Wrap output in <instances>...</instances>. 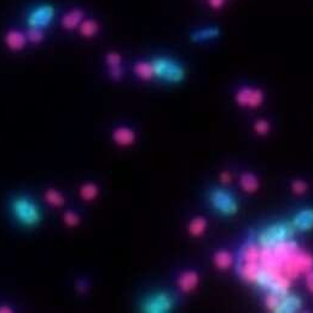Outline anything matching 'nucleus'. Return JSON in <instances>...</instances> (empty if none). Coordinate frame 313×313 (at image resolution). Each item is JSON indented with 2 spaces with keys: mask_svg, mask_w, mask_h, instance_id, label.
Returning <instances> with one entry per match:
<instances>
[{
  "mask_svg": "<svg viewBox=\"0 0 313 313\" xmlns=\"http://www.w3.org/2000/svg\"><path fill=\"white\" fill-rule=\"evenodd\" d=\"M259 264L264 271L294 280L313 270V255L292 239L275 246L260 247Z\"/></svg>",
  "mask_w": 313,
  "mask_h": 313,
  "instance_id": "f257e3e1",
  "label": "nucleus"
},
{
  "mask_svg": "<svg viewBox=\"0 0 313 313\" xmlns=\"http://www.w3.org/2000/svg\"><path fill=\"white\" fill-rule=\"evenodd\" d=\"M10 211L12 217L22 226L33 229L40 225L42 221V211L33 198L18 195L10 202Z\"/></svg>",
  "mask_w": 313,
  "mask_h": 313,
  "instance_id": "f03ea898",
  "label": "nucleus"
},
{
  "mask_svg": "<svg viewBox=\"0 0 313 313\" xmlns=\"http://www.w3.org/2000/svg\"><path fill=\"white\" fill-rule=\"evenodd\" d=\"M156 79L167 84H180L185 79V69L179 62L168 57H156L151 61Z\"/></svg>",
  "mask_w": 313,
  "mask_h": 313,
  "instance_id": "7ed1b4c3",
  "label": "nucleus"
},
{
  "mask_svg": "<svg viewBox=\"0 0 313 313\" xmlns=\"http://www.w3.org/2000/svg\"><path fill=\"white\" fill-rule=\"evenodd\" d=\"M302 300L292 293L269 292L265 298V307L273 313H296L302 308Z\"/></svg>",
  "mask_w": 313,
  "mask_h": 313,
  "instance_id": "20e7f679",
  "label": "nucleus"
},
{
  "mask_svg": "<svg viewBox=\"0 0 313 313\" xmlns=\"http://www.w3.org/2000/svg\"><path fill=\"white\" fill-rule=\"evenodd\" d=\"M295 233V229L292 223H275L266 226L257 234V244L260 247H270L283 242V241L292 240Z\"/></svg>",
  "mask_w": 313,
  "mask_h": 313,
  "instance_id": "39448f33",
  "label": "nucleus"
},
{
  "mask_svg": "<svg viewBox=\"0 0 313 313\" xmlns=\"http://www.w3.org/2000/svg\"><path fill=\"white\" fill-rule=\"evenodd\" d=\"M211 206L224 217H232L239 212V202L230 191L221 188H215L208 195Z\"/></svg>",
  "mask_w": 313,
  "mask_h": 313,
  "instance_id": "423d86ee",
  "label": "nucleus"
},
{
  "mask_svg": "<svg viewBox=\"0 0 313 313\" xmlns=\"http://www.w3.org/2000/svg\"><path fill=\"white\" fill-rule=\"evenodd\" d=\"M175 300L168 292H155L142 301L140 309L145 313H168L174 308Z\"/></svg>",
  "mask_w": 313,
  "mask_h": 313,
  "instance_id": "0eeeda50",
  "label": "nucleus"
},
{
  "mask_svg": "<svg viewBox=\"0 0 313 313\" xmlns=\"http://www.w3.org/2000/svg\"><path fill=\"white\" fill-rule=\"evenodd\" d=\"M55 8L52 5L42 4L34 8L27 16V25L29 28L45 29L54 22Z\"/></svg>",
  "mask_w": 313,
  "mask_h": 313,
  "instance_id": "6e6552de",
  "label": "nucleus"
},
{
  "mask_svg": "<svg viewBox=\"0 0 313 313\" xmlns=\"http://www.w3.org/2000/svg\"><path fill=\"white\" fill-rule=\"evenodd\" d=\"M265 96L260 89H252V87H241L234 94V100L237 106L241 108H249L255 109L264 103Z\"/></svg>",
  "mask_w": 313,
  "mask_h": 313,
  "instance_id": "1a4fd4ad",
  "label": "nucleus"
},
{
  "mask_svg": "<svg viewBox=\"0 0 313 313\" xmlns=\"http://www.w3.org/2000/svg\"><path fill=\"white\" fill-rule=\"evenodd\" d=\"M113 142L120 148H129L136 143L137 135L135 129L128 126H117L113 129Z\"/></svg>",
  "mask_w": 313,
  "mask_h": 313,
  "instance_id": "9d476101",
  "label": "nucleus"
},
{
  "mask_svg": "<svg viewBox=\"0 0 313 313\" xmlns=\"http://www.w3.org/2000/svg\"><path fill=\"white\" fill-rule=\"evenodd\" d=\"M295 231H301V232H308L313 230V208H304L299 211L292 221H290Z\"/></svg>",
  "mask_w": 313,
  "mask_h": 313,
  "instance_id": "9b49d317",
  "label": "nucleus"
},
{
  "mask_svg": "<svg viewBox=\"0 0 313 313\" xmlns=\"http://www.w3.org/2000/svg\"><path fill=\"white\" fill-rule=\"evenodd\" d=\"M108 73L114 81H120L123 76L122 56L116 51H110L106 55Z\"/></svg>",
  "mask_w": 313,
  "mask_h": 313,
  "instance_id": "f8f14e48",
  "label": "nucleus"
},
{
  "mask_svg": "<svg viewBox=\"0 0 313 313\" xmlns=\"http://www.w3.org/2000/svg\"><path fill=\"white\" fill-rule=\"evenodd\" d=\"M4 42L10 51H22L28 42L27 34L18 31V29H10L9 32H6Z\"/></svg>",
  "mask_w": 313,
  "mask_h": 313,
  "instance_id": "ddd939ff",
  "label": "nucleus"
},
{
  "mask_svg": "<svg viewBox=\"0 0 313 313\" xmlns=\"http://www.w3.org/2000/svg\"><path fill=\"white\" fill-rule=\"evenodd\" d=\"M200 283V275L194 270L182 271L178 276L177 285L181 293H191L198 286Z\"/></svg>",
  "mask_w": 313,
  "mask_h": 313,
  "instance_id": "4468645a",
  "label": "nucleus"
},
{
  "mask_svg": "<svg viewBox=\"0 0 313 313\" xmlns=\"http://www.w3.org/2000/svg\"><path fill=\"white\" fill-rule=\"evenodd\" d=\"M85 19V12L81 9H73L68 11L67 14L63 15L61 19V24L66 31H74V29L79 28Z\"/></svg>",
  "mask_w": 313,
  "mask_h": 313,
  "instance_id": "2eb2a0df",
  "label": "nucleus"
},
{
  "mask_svg": "<svg viewBox=\"0 0 313 313\" xmlns=\"http://www.w3.org/2000/svg\"><path fill=\"white\" fill-rule=\"evenodd\" d=\"M260 246L256 242H247L240 250V263H259Z\"/></svg>",
  "mask_w": 313,
  "mask_h": 313,
  "instance_id": "dca6fc26",
  "label": "nucleus"
},
{
  "mask_svg": "<svg viewBox=\"0 0 313 313\" xmlns=\"http://www.w3.org/2000/svg\"><path fill=\"white\" fill-rule=\"evenodd\" d=\"M260 270L259 263H240L237 265V272L241 278L247 283H254Z\"/></svg>",
  "mask_w": 313,
  "mask_h": 313,
  "instance_id": "f3484780",
  "label": "nucleus"
},
{
  "mask_svg": "<svg viewBox=\"0 0 313 313\" xmlns=\"http://www.w3.org/2000/svg\"><path fill=\"white\" fill-rule=\"evenodd\" d=\"M233 263H234L233 255L229 252V250L220 249L214 253L213 264L218 270H220V271H226V270L231 269Z\"/></svg>",
  "mask_w": 313,
  "mask_h": 313,
  "instance_id": "a211bd4d",
  "label": "nucleus"
},
{
  "mask_svg": "<svg viewBox=\"0 0 313 313\" xmlns=\"http://www.w3.org/2000/svg\"><path fill=\"white\" fill-rule=\"evenodd\" d=\"M133 71L137 75V77L142 81H151L155 79L154 68H152L151 61H138L133 66Z\"/></svg>",
  "mask_w": 313,
  "mask_h": 313,
  "instance_id": "6ab92c4d",
  "label": "nucleus"
},
{
  "mask_svg": "<svg viewBox=\"0 0 313 313\" xmlns=\"http://www.w3.org/2000/svg\"><path fill=\"white\" fill-rule=\"evenodd\" d=\"M240 187L247 194H254L260 188L259 178L252 172H243L240 177Z\"/></svg>",
  "mask_w": 313,
  "mask_h": 313,
  "instance_id": "aec40b11",
  "label": "nucleus"
},
{
  "mask_svg": "<svg viewBox=\"0 0 313 313\" xmlns=\"http://www.w3.org/2000/svg\"><path fill=\"white\" fill-rule=\"evenodd\" d=\"M44 200L48 206L54 208H61L66 204V196L56 188H48L44 192Z\"/></svg>",
  "mask_w": 313,
  "mask_h": 313,
  "instance_id": "412c9836",
  "label": "nucleus"
},
{
  "mask_svg": "<svg viewBox=\"0 0 313 313\" xmlns=\"http://www.w3.org/2000/svg\"><path fill=\"white\" fill-rule=\"evenodd\" d=\"M99 187L93 181H86L79 189V196L84 202H93L99 196Z\"/></svg>",
  "mask_w": 313,
  "mask_h": 313,
  "instance_id": "4be33fe9",
  "label": "nucleus"
},
{
  "mask_svg": "<svg viewBox=\"0 0 313 313\" xmlns=\"http://www.w3.org/2000/svg\"><path fill=\"white\" fill-rule=\"evenodd\" d=\"M208 221L204 217H195L188 225V232L192 237L203 236L207 231Z\"/></svg>",
  "mask_w": 313,
  "mask_h": 313,
  "instance_id": "5701e85b",
  "label": "nucleus"
},
{
  "mask_svg": "<svg viewBox=\"0 0 313 313\" xmlns=\"http://www.w3.org/2000/svg\"><path fill=\"white\" fill-rule=\"evenodd\" d=\"M98 32H99V24L98 22L93 18H85L79 25L80 35L86 39L93 38L94 35L98 34Z\"/></svg>",
  "mask_w": 313,
  "mask_h": 313,
  "instance_id": "b1692460",
  "label": "nucleus"
},
{
  "mask_svg": "<svg viewBox=\"0 0 313 313\" xmlns=\"http://www.w3.org/2000/svg\"><path fill=\"white\" fill-rule=\"evenodd\" d=\"M218 34H219V32H218L215 28H206L202 29V31L195 32V33L192 34V40L194 41L211 40V39L218 37Z\"/></svg>",
  "mask_w": 313,
  "mask_h": 313,
  "instance_id": "393cba45",
  "label": "nucleus"
},
{
  "mask_svg": "<svg viewBox=\"0 0 313 313\" xmlns=\"http://www.w3.org/2000/svg\"><path fill=\"white\" fill-rule=\"evenodd\" d=\"M63 223L67 227L73 229V227L79 226L81 223V218H80L79 213H76L75 211L68 210L63 213Z\"/></svg>",
  "mask_w": 313,
  "mask_h": 313,
  "instance_id": "a878e982",
  "label": "nucleus"
},
{
  "mask_svg": "<svg viewBox=\"0 0 313 313\" xmlns=\"http://www.w3.org/2000/svg\"><path fill=\"white\" fill-rule=\"evenodd\" d=\"M25 34H27L28 41L32 42V44H40V42L44 41V39H45L44 29L29 28Z\"/></svg>",
  "mask_w": 313,
  "mask_h": 313,
  "instance_id": "bb28decb",
  "label": "nucleus"
},
{
  "mask_svg": "<svg viewBox=\"0 0 313 313\" xmlns=\"http://www.w3.org/2000/svg\"><path fill=\"white\" fill-rule=\"evenodd\" d=\"M253 128H254V131H255L256 135L266 136V135H269L270 129H271V125H270V122L267 121V120L260 119V120H256V121L254 122Z\"/></svg>",
  "mask_w": 313,
  "mask_h": 313,
  "instance_id": "cd10ccee",
  "label": "nucleus"
},
{
  "mask_svg": "<svg viewBox=\"0 0 313 313\" xmlns=\"http://www.w3.org/2000/svg\"><path fill=\"white\" fill-rule=\"evenodd\" d=\"M290 189H292L293 194L300 196V195H304L307 191L308 184L305 180H302V179H295L290 184Z\"/></svg>",
  "mask_w": 313,
  "mask_h": 313,
  "instance_id": "c85d7f7f",
  "label": "nucleus"
},
{
  "mask_svg": "<svg viewBox=\"0 0 313 313\" xmlns=\"http://www.w3.org/2000/svg\"><path fill=\"white\" fill-rule=\"evenodd\" d=\"M219 180H220V182H223L224 185L231 184V182H232V180H233L232 173H231L230 171H223L219 174Z\"/></svg>",
  "mask_w": 313,
  "mask_h": 313,
  "instance_id": "c756f323",
  "label": "nucleus"
},
{
  "mask_svg": "<svg viewBox=\"0 0 313 313\" xmlns=\"http://www.w3.org/2000/svg\"><path fill=\"white\" fill-rule=\"evenodd\" d=\"M75 286H76V290L79 293H86L89 290V282L86 279H79L76 280Z\"/></svg>",
  "mask_w": 313,
  "mask_h": 313,
  "instance_id": "7c9ffc66",
  "label": "nucleus"
},
{
  "mask_svg": "<svg viewBox=\"0 0 313 313\" xmlns=\"http://www.w3.org/2000/svg\"><path fill=\"white\" fill-rule=\"evenodd\" d=\"M306 285H307V288L309 292L313 294V270H311V271L306 273Z\"/></svg>",
  "mask_w": 313,
  "mask_h": 313,
  "instance_id": "2f4dec72",
  "label": "nucleus"
},
{
  "mask_svg": "<svg viewBox=\"0 0 313 313\" xmlns=\"http://www.w3.org/2000/svg\"><path fill=\"white\" fill-rule=\"evenodd\" d=\"M210 5L214 9H220L224 5V0H208Z\"/></svg>",
  "mask_w": 313,
  "mask_h": 313,
  "instance_id": "473e14b6",
  "label": "nucleus"
},
{
  "mask_svg": "<svg viewBox=\"0 0 313 313\" xmlns=\"http://www.w3.org/2000/svg\"><path fill=\"white\" fill-rule=\"evenodd\" d=\"M10 312H14V309H12L11 306L0 305V313H10Z\"/></svg>",
  "mask_w": 313,
  "mask_h": 313,
  "instance_id": "72a5a7b5",
  "label": "nucleus"
}]
</instances>
